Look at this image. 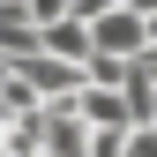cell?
<instances>
[{"label": "cell", "mask_w": 157, "mask_h": 157, "mask_svg": "<svg viewBox=\"0 0 157 157\" xmlns=\"http://www.w3.org/2000/svg\"><path fill=\"white\" fill-rule=\"evenodd\" d=\"M37 52H60V60L90 67V15H52V23H37Z\"/></svg>", "instance_id": "1"}, {"label": "cell", "mask_w": 157, "mask_h": 157, "mask_svg": "<svg viewBox=\"0 0 157 157\" xmlns=\"http://www.w3.org/2000/svg\"><path fill=\"white\" fill-rule=\"evenodd\" d=\"M82 120L90 127H135V112H127V90H105V82H82Z\"/></svg>", "instance_id": "2"}]
</instances>
